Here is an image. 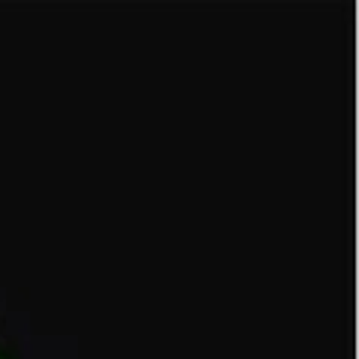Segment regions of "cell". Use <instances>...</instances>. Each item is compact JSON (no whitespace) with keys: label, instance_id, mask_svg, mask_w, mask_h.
<instances>
[{"label":"cell","instance_id":"obj_1","mask_svg":"<svg viewBox=\"0 0 359 359\" xmlns=\"http://www.w3.org/2000/svg\"><path fill=\"white\" fill-rule=\"evenodd\" d=\"M0 359H15V353L9 351V347H6L4 341H0Z\"/></svg>","mask_w":359,"mask_h":359}]
</instances>
